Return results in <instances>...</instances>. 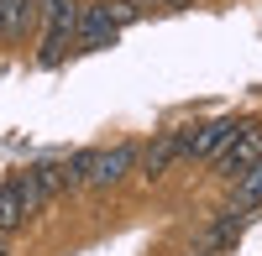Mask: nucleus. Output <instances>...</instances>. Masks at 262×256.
Listing matches in <instances>:
<instances>
[{
	"mask_svg": "<svg viewBox=\"0 0 262 256\" xmlns=\"http://www.w3.org/2000/svg\"><path fill=\"white\" fill-rule=\"evenodd\" d=\"M37 27H42L37 63L42 68H58L74 47V32H79V0H37Z\"/></svg>",
	"mask_w": 262,
	"mask_h": 256,
	"instance_id": "nucleus-1",
	"label": "nucleus"
},
{
	"mask_svg": "<svg viewBox=\"0 0 262 256\" xmlns=\"http://www.w3.org/2000/svg\"><path fill=\"white\" fill-rule=\"evenodd\" d=\"M236 131H242L236 115H215L205 125H179V162H210Z\"/></svg>",
	"mask_w": 262,
	"mask_h": 256,
	"instance_id": "nucleus-2",
	"label": "nucleus"
},
{
	"mask_svg": "<svg viewBox=\"0 0 262 256\" xmlns=\"http://www.w3.org/2000/svg\"><path fill=\"white\" fill-rule=\"evenodd\" d=\"M137 141H116V146H95L90 157V173H84V188H116L137 173Z\"/></svg>",
	"mask_w": 262,
	"mask_h": 256,
	"instance_id": "nucleus-3",
	"label": "nucleus"
},
{
	"mask_svg": "<svg viewBox=\"0 0 262 256\" xmlns=\"http://www.w3.org/2000/svg\"><path fill=\"white\" fill-rule=\"evenodd\" d=\"M257 157H262V120H242V131H236L210 162H215V178L231 183V178L242 173V167H252Z\"/></svg>",
	"mask_w": 262,
	"mask_h": 256,
	"instance_id": "nucleus-4",
	"label": "nucleus"
},
{
	"mask_svg": "<svg viewBox=\"0 0 262 256\" xmlns=\"http://www.w3.org/2000/svg\"><path fill=\"white\" fill-rule=\"evenodd\" d=\"M121 42V27L111 21L105 0H79V32H74V47L79 53H105Z\"/></svg>",
	"mask_w": 262,
	"mask_h": 256,
	"instance_id": "nucleus-5",
	"label": "nucleus"
},
{
	"mask_svg": "<svg viewBox=\"0 0 262 256\" xmlns=\"http://www.w3.org/2000/svg\"><path fill=\"white\" fill-rule=\"evenodd\" d=\"M173 167H179V131H158L137 152V178L142 183H163Z\"/></svg>",
	"mask_w": 262,
	"mask_h": 256,
	"instance_id": "nucleus-6",
	"label": "nucleus"
},
{
	"mask_svg": "<svg viewBox=\"0 0 262 256\" xmlns=\"http://www.w3.org/2000/svg\"><path fill=\"white\" fill-rule=\"evenodd\" d=\"M252 220H257V215H247V209H231V204H221V209H215V220L205 225L200 246H210L215 256H226V251H236V241H242V230H247Z\"/></svg>",
	"mask_w": 262,
	"mask_h": 256,
	"instance_id": "nucleus-7",
	"label": "nucleus"
},
{
	"mask_svg": "<svg viewBox=\"0 0 262 256\" xmlns=\"http://www.w3.org/2000/svg\"><path fill=\"white\" fill-rule=\"evenodd\" d=\"M226 204H231V209H247V215L262 209V157H257L252 167H242V173L226 183Z\"/></svg>",
	"mask_w": 262,
	"mask_h": 256,
	"instance_id": "nucleus-8",
	"label": "nucleus"
},
{
	"mask_svg": "<svg viewBox=\"0 0 262 256\" xmlns=\"http://www.w3.org/2000/svg\"><path fill=\"white\" fill-rule=\"evenodd\" d=\"M27 220H32V209H27V199H21V183L16 178L0 183V236H16Z\"/></svg>",
	"mask_w": 262,
	"mask_h": 256,
	"instance_id": "nucleus-9",
	"label": "nucleus"
},
{
	"mask_svg": "<svg viewBox=\"0 0 262 256\" xmlns=\"http://www.w3.org/2000/svg\"><path fill=\"white\" fill-rule=\"evenodd\" d=\"M32 32H37V0H6V37L0 42L16 47V42H27Z\"/></svg>",
	"mask_w": 262,
	"mask_h": 256,
	"instance_id": "nucleus-10",
	"label": "nucleus"
},
{
	"mask_svg": "<svg viewBox=\"0 0 262 256\" xmlns=\"http://www.w3.org/2000/svg\"><path fill=\"white\" fill-rule=\"evenodd\" d=\"M142 6V16H152V11H163V16H179V11H194L200 0H137Z\"/></svg>",
	"mask_w": 262,
	"mask_h": 256,
	"instance_id": "nucleus-11",
	"label": "nucleus"
},
{
	"mask_svg": "<svg viewBox=\"0 0 262 256\" xmlns=\"http://www.w3.org/2000/svg\"><path fill=\"white\" fill-rule=\"evenodd\" d=\"M184 256H215V251H210V246H200V241H194V246H189Z\"/></svg>",
	"mask_w": 262,
	"mask_h": 256,
	"instance_id": "nucleus-12",
	"label": "nucleus"
},
{
	"mask_svg": "<svg viewBox=\"0 0 262 256\" xmlns=\"http://www.w3.org/2000/svg\"><path fill=\"white\" fill-rule=\"evenodd\" d=\"M0 256H11V236H0Z\"/></svg>",
	"mask_w": 262,
	"mask_h": 256,
	"instance_id": "nucleus-13",
	"label": "nucleus"
},
{
	"mask_svg": "<svg viewBox=\"0 0 262 256\" xmlns=\"http://www.w3.org/2000/svg\"><path fill=\"white\" fill-rule=\"evenodd\" d=\"M0 37H6V0H0Z\"/></svg>",
	"mask_w": 262,
	"mask_h": 256,
	"instance_id": "nucleus-14",
	"label": "nucleus"
}]
</instances>
